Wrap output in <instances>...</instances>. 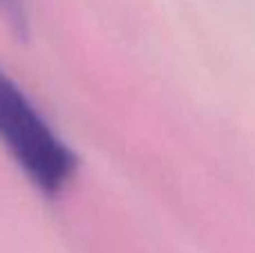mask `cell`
Returning a JSON list of instances; mask_svg holds the SVG:
<instances>
[{"instance_id":"2","label":"cell","mask_w":255,"mask_h":253,"mask_svg":"<svg viewBox=\"0 0 255 253\" xmlns=\"http://www.w3.org/2000/svg\"><path fill=\"white\" fill-rule=\"evenodd\" d=\"M0 18L16 36L25 38L29 31V13L25 0H0Z\"/></svg>"},{"instance_id":"1","label":"cell","mask_w":255,"mask_h":253,"mask_svg":"<svg viewBox=\"0 0 255 253\" xmlns=\"http://www.w3.org/2000/svg\"><path fill=\"white\" fill-rule=\"evenodd\" d=\"M0 143L29 184L43 195H61L79 168L76 152L58 137L20 85L0 67Z\"/></svg>"}]
</instances>
